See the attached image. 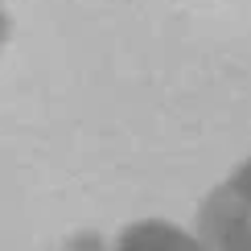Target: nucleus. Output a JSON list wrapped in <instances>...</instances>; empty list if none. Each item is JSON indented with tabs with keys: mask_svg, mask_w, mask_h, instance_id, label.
Segmentation results:
<instances>
[{
	"mask_svg": "<svg viewBox=\"0 0 251 251\" xmlns=\"http://www.w3.org/2000/svg\"><path fill=\"white\" fill-rule=\"evenodd\" d=\"M194 239L206 251H251V206L223 181L198 206Z\"/></svg>",
	"mask_w": 251,
	"mask_h": 251,
	"instance_id": "nucleus-1",
	"label": "nucleus"
},
{
	"mask_svg": "<svg viewBox=\"0 0 251 251\" xmlns=\"http://www.w3.org/2000/svg\"><path fill=\"white\" fill-rule=\"evenodd\" d=\"M111 251H206L190 231L165 223V218H140V223L124 226L120 243Z\"/></svg>",
	"mask_w": 251,
	"mask_h": 251,
	"instance_id": "nucleus-2",
	"label": "nucleus"
},
{
	"mask_svg": "<svg viewBox=\"0 0 251 251\" xmlns=\"http://www.w3.org/2000/svg\"><path fill=\"white\" fill-rule=\"evenodd\" d=\"M226 185H231V190H235V194H239V198H243V202L251 206V156H247L243 165H239V169H235L231 177H226Z\"/></svg>",
	"mask_w": 251,
	"mask_h": 251,
	"instance_id": "nucleus-3",
	"label": "nucleus"
},
{
	"mask_svg": "<svg viewBox=\"0 0 251 251\" xmlns=\"http://www.w3.org/2000/svg\"><path fill=\"white\" fill-rule=\"evenodd\" d=\"M70 251H107V247H103V239H95V235H78L75 243H70Z\"/></svg>",
	"mask_w": 251,
	"mask_h": 251,
	"instance_id": "nucleus-4",
	"label": "nucleus"
},
{
	"mask_svg": "<svg viewBox=\"0 0 251 251\" xmlns=\"http://www.w3.org/2000/svg\"><path fill=\"white\" fill-rule=\"evenodd\" d=\"M4 37H8V13L0 8V50H4Z\"/></svg>",
	"mask_w": 251,
	"mask_h": 251,
	"instance_id": "nucleus-5",
	"label": "nucleus"
}]
</instances>
